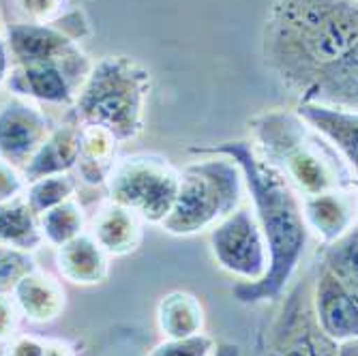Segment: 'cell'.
<instances>
[{"label":"cell","mask_w":358,"mask_h":356,"mask_svg":"<svg viewBox=\"0 0 358 356\" xmlns=\"http://www.w3.org/2000/svg\"><path fill=\"white\" fill-rule=\"evenodd\" d=\"M266 67L299 104L358 108L356 0H273L262 30Z\"/></svg>","instance_id":"obj_1"},{"label":"cell","mask_w":358,"mask_h":356,"mask_svg":"<svg viewBox=\"0 0 358 356\" xmlns=\"http://www.w3.org/2000/svg\"><path fill=\"white\" fill-rule=\"evenodd\" d=\"M191 155L230 157L243 172L245 191L251 198L253 215L268 249V269L259 281H241L232 294L243 305H259L283 297L299 271L307 249L309 232L303 221L301 198L287 180L257 155L251 142L230 140L208 146H191Z\"/></svg>","instance_id":"obj_2"},{"label":"cell","mask_w":358,"mask_h":356,"mask_svg":"<svg viewBox=\"0 0 358 356\" xmlns=\"http://www.w3.org/2000/svg\"><path fill=\"white\" fill-rule=\"evenodd\" d=\"M253 148L287 180L299 198L324 191H356V174L315 136L296 112L271 110L251 120Z\"/></svg>","instance_id":"obj_3"},{"label":"cell","mask_w":358,"mask_h":356,"mask_svg":"<svg viewBox=\"0 0 358 356\" xmlns=\"http://www.w3.org/2000/svg\"><path fill=\"white\" fill-rule=\"evenodd\" d=\"M150 94V71L129 56H103L94 62L71 114L80 124L101 127L116 142H131L144 131V108Z\"/></svg>","instance_id":"obj_4"},{"label":"cell","mask_w":358,"mask_h":356,"mask_svg":"<svg viewBox=\"0 0 358 356\" xmlns=\"http://www.w3.org/2000/svg\"><path fill=\"white\" fill-rule=\"evenodd\" d=\"M204 159L180 170L178 193L161 228L174 236H191L210 230L217 221L236 211L247 191L241 168L230 157L200 155Z\"/></svg>","instance_id":"obj_5"},{"label":"cell","mask_w":358,"mask_h":356,"mask_svg":"<svg viewBox=\"0 0 358 356\" xmlns=\"http://www.w3.org/2000/svg\"><path fill=\"white\" fill-rule=\"evenodd\" d=\"M180 170L161 155L118 157L106 180L108 200L136 213L142 221L161 225L176 200Z\"/></svg>","instance_id":"obj_6"},{"label":"cell","mask_w":358,"mask_h":356,"mask_svg":"<svg viewBox=\"0 0 358 356\" xmlns=\"http://www.w3.org/2000/svg\"><path fill=\"white\" fill-rule=\"evenodd\" d=\"M210 253L219 269L243 281H259L268 269V249L251 206L241 204L217 221L208 234Z\"/></svg>","instance_id":"obj_7"},{"label":"cell","mask_w":358,"mask_h":356,"mask_svg":"<svg viewBox=\"0 0 358 356\" xmlns=\"http://www.w3.org/2000/svg\"><path fill=\"white\" fill-rule=\"evenodd\" d=\"M339 343L317 325L311 309V283L303 281L287 294L268 341V356H337Z\"/></svg>","instance_id":"obj_8"},{"label":"cell","mask_w":358,"mask_h":356,"mask_svg":"<svg viewBox=\"0 0 358 356\" xmlns=\"http://www.w3.org/2000/svg\"><path fill=\"white\" fill-rule=\"evenodd\" d=\"M92 64L78 50L67 58L39 62V64H13L7 88L15 97H24L35 104L73 106L80 86L84 84Z\"/></svg>","instance_id":"obj_9"},{"label":"cell","mask_w":358,"mask_h":356,"mask_svg":"<svg viewBox=\"0 0 358 356\" xmlns=\"http://www.w3.org/2000/svg\"><path fill=\"white\" fill-rule=\"evenodd\" d=\"M52 131L41 104L11 97L0 106V159L22 172Z\"/></svg>","instance_id":"obj_10"},{"label":"cell","mask_w":358,"mask_h":356,"mask_svg":"<svg viewBox=\"0 0 358 356\" xmlns=\"http://www.w3.org/2000/svg\"><path fill=\"white\" fill-rule=\"evenodd\" d=\"M356 297L331 271L317 264L311 281V309L320 329L337 343L356 339L358 335Z\"/></svg>","instance_id":"obj_11"},{"label":"cell","mask_w":358,"mask_h":356,"mask_svg":"<svg viewBox=\"0 0 358 356\" xmlns=\"http://www.w3.org/2000/svg\"><path fill=\"white\" fill-rule=\"evenodd\" d=\"M294 112L356 174V168H358V114L356 110L322 106V104H299Z\"/></svg>","instance_id":"obj_12"},{"label":"cell","mask_w":358,"mask_h":356,"mask_svg":"<svg viewBox=\"0 0 358 356\" xmlns=\"http://www.w3.org/2000/svg\"><path fill=\"white\" fill-rule=\"evenodd\" d=\"M303 221L309 234L329 245L356 228V191L333 189L301 198Z\"/></svg>","instance_id":"obj_13"},{"label":"cell","mask_w":358,"mask_h":356,"mask_svg":"<svg viewBox=\"0 0 358 356\" xmlns=\"http://www.w3.org/2000/svg\"><path fill=\"white\" fill-rule=\"evenodd\" d=\"M9 297L13 299L20 315L32 325H50L67 307V294L60 281L39 266L24 275Z\"/></svg>","instance_id":"obj_14"},{"label":"cell","mask_w":358,"mask_h":356,"mask_svg":"<svg viewBox=\"0 0 358 356\" xmlns=\"http://www.w3.org/2000/svg\"><path fill=\"white\" fill-rule=\"evenodd\" d=\"M80 131L82 124L76 120L73 114H69V118L58 127H52L48 140L22 168L24 180L28 183L50 174L73 172L80 152Z\"/></svg>","instance_id":"obj_15"},{"label":"cell","mask_w":358,"mask_h":356,"mask_svg":"<svg viewBox=\"0 0 358 356\" xmlns=\"http://www.w3.org/2000/svg\"><path fill=\"white\" fill-rule=\"evenodd\" d=\"M142 223L136 213L108 200L94 213L90 236L110 257H122L138 251L144 234Z\"/></svg>","instance_id":"obj_16"},{"label":"cell","mask_w":358,"mask_h":356,"mask_svg":"<svg viewBox=\"0 0 358 356\" xmlns=\"http://www.w3.org/2000/svg\"><path fill=\"white\" fill-rule=\"evenodd\" d=\"M56 269L60 277L76 285L103 283L110 275V255L96 241L82 232L80 236L56 247Z\"/></svg>","instance_id":"obj_17"},{"label":"cell","mask_w":358,"mask_h":356,"mask_svg":"<svg viewBox=\"0 0 358 356\" xmlns=\"http://www.w3.org/2000/svg\"><path fill=\"white\" fill-rule=\"evenodd\" d=\"M118 144L106 129L94 124H82L80 131V152L73 174L80 183L90 187L106 185L116 159H118Z\"/></svg>","instance_id":"obj_18"},{"label":"cell","mask_w":358,"mask_h":356,"mask_svg":"<svg viewBox=\"0 0 358 356\" xmlns=\"http://www.w3.org/2000/svg\"><path fill=\"white\" fill-rule=\"evenodd\" d=\"M204 305L198 297L182 290L161 297L157 305V327L166 339H182L204 333Z\"/></svg>","instance_id":"obj_19"},{"label":"cell","mask_w":358,"mask_h":356,"mask_svg":"<svg viewBox=\"0 0 358 356\" xmlns=\"http://www.w3.org/2000/svg\"><path fill=\"white\" fill-rule=\"evenodd\" d=\"M0 243L30 253L43 245L37 215L22 196L0 204Z\"/></svg>","instance_id":"obj_20"},{"label":"cell","mask_w":358,"mask_h":356,"mask_svg":"<svg viewBox=\"0 0 358 356\" xmlns=\"http://www.w3.org/2000/svg\"><path fill=\"white\" fill-rule=\"evenodd\" d=\"M37 221H39V232L43 243H50L52 247H60L84 232L86 215L82 204L76 198H71L37 215Z\"/></svg>","instance_id":"obj_21"},{"label":"cell","mask_w":358,"mask_h":356,"mask_svg":"<svg viewBox=\"0 0 358 356\" xmlns=\"http://www.w3.org/2000/svg\"><path fill=\"white\" fill-rule=\"evenodd\" d=\"M78 183L80 180L76 178L73 172L41 176V178H35V180L26 183L22 198L30 206L32 213L41 215L43 211H48L52 206H58L62 202L76 198Z\"/></svg>","instance_id":"obj_22"},{"label":"cell","mask_w":358,"mask_h":356,"mask_svg":"<svg viewBox=\"0 0 358 356\" xmlns=\"http://www.w3.org/2000/svg\"><path fill=\"white\" fill-rule=\"evenodd\" d=\"M356 253H358V230L352 228L337 241L324 245L320 264L331 271L345 287H350L354 294H358V266H356Z\"/></svg>","instance_id":"obj_23"},{"label":"cell","mask_w":358,"mask_h":356,"mask_svg":"<svg viewBox=\"0 0 358 356\" xmlns=\"http://www.w3.org/2000/svg\"><path fill=\"white\" fill-rule=\"evenodd\" d=\"M69 0H0L5 24H52L60 20Z\"/></svg>","instance_id":"obj_24"},{"label":"cell","mask_w":358,"mask_h":356,"mask_svg":"<svg viewBox=\"0 0 358 356\" xmlns=\"http://www.w3.org/2000/svg\"><path fill=\"white\" fill-rule=\"evenodd\" d=\"M0 356H78V352L62 339L15 333L9 341L0 343Z\"/></svg>","instance_id":"obj_25"},{"label":"cell","mask_w":358,"mask_h":356,"mask_svg":"<svg viewBox=\"0 0 358 356\" xmlns=\"http://www.w3.org/2000/svg\"><path fill=\"white\" fill-rule=\"evenodd\" d=\"M35 269L37 264L30 251L0 243V294H11L15 283Z\"/></svg>","instance_id":"obj_26"},{"label":"cell","mask_w":358,"mask_h":356,"mask_svg":"<svg viewBox=\"0 0 358 356\" xmlns=\"http://www.w3.org/2000/svg\"><path fill=\"white\" fill-rule=\"evenodd\" d=\"M215 350L217 341L206 333H198L182 339H164L144 356H213Z\"/></svg>","instance_id":"obj_27"},{"label":"cell","mask_w":358,"mask_h":356,"mask_svg":"<svg viewBox=\"0 0 358 356\" xmlns=\"http://www.w3.org/2000/svg\"><path fill=\"white\" fill-rule=\"evenodd\" d=\"M24 187H26V180L22 172L0 159V204L9 202L13 198H20L24 193Z\"/></svg>","instance_id":"obj_28"},{"label":"cell","mask_w":358,"mask_h":356,"mask_svg":"<svg viewBox=\"0 0 358 356\" xmlns=\"http://www.w3.org/2000/svg\"><path fill=\"white\" fill-rule=\"evenodd\" d=\"M20 311L9 294H0V343L9 341L20 327Z\"/></svg>","instance_id":"obj_29"},{"label":"cell","mask_w":358,"mask_h":356,"mask_svg":"<svg viewBox=\"0 0 358 356\" xmlns=\"http://www.w3.org/2000/svg\"><path fill=\"white\" fill-rule=\"evenodd\" d=\"M11 67H13L11 52H9V45H7V39H5V30H3V26H0V88L7 86Z\"/></svg>","instance_id":"obj_30"},{"label":"cell","mask_w":358,"mask_h":356,"mask_svg":"<svg viewBox=\"0 0 358 356\" xmlns=\"http://www.w3.org/2000/svg\"><path fill=\"white\" fill-rule=\"evenodd\" d=\"M337 356H358V343H356V339L339 341Z\"/></svg>","instance_id":"obj_31"},{"label":"cell","mask_w":358,"mask_h":356,"mask_svg":"<svg viewBox=\"0 0 358 356\" xmlns=\"http://www.w3.org/2000/svg\"><path fill=\"white\" fill-rule=\"evenodd\" d=\"M213 356H241V348L234 343H217V350Z\"/></svg>","instance_id":"obj_32"}]
</instances>
